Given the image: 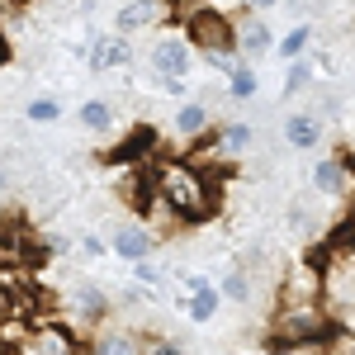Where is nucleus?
<instances>
[{
	"instance_id": "nucleus-1",
	"label": "nucleus",
	"mask_w": 355,
	"mask_h": 355,
	"mask_svg": "<svg viewBox=\"0 0 355 355\" xmlns=\"http://www.w3.org/2000/svg\"><path fill=\"white\" fill-rule=\"evenodd\" d=\"M185 38H190L214 67H223V71H227V53H237V24L223 15L218 5H199L190 15V24H185Z\"/></svg>"
},
{
	"instance_id": "nucleus-2",
	"label": "nucleus",
	"mask_w": 355,
	"mask_h": 355,
	"mask_svg": "<svg viewBox=\"0 0 355 355\" xmlns=\"http://www.w3.org/2000/svg\"><path fill=\"white\" fill-rule=\"evenodd\" d=\"M162 204L166 209H175L180 218H209L214 214V199H209V190H204V180H199V171H190V166H171L162 175Z\"/></svg>"
},
{
	"instance_id": "nucleus-3",
	"label": "nucleus",
	"mask_w": 355,
	"mask_h": 355,
	"mask_svg": "<svg viewBox=\"0 0 355 355\" xmlns=\"http://www.w3.org/2000/svg\"><path fill=\"white\" fill-rule=\"evenodd\" d=\"M152 67L166 90H185V76L194 71V48L185 38H157L152 43Z\"/></svg>"
},
{
	"instance_id": "nucleus-4",
	"label": "nucleus",
	"mask_w": 355,
	"mask_h": 355,
	"mask_svg": "<svg viewBox=\"0 0 355 355\" xmlns=\"http://www.w3.org/2000/svg\"><path fill=\"white\" fill-rule=\"evenodd\" d=\"M128 38L123 33H95L90 38V57H85V67H90V76H105V71H119V67H128Z\"/></svg>"
},
{
	"instance_id": "nucleus-5",
	"label": "nucleus",
	"mask_w": 355,
	"mask_h": 355,
	"mask_svg": "<svg viewBox=\"0 0 355 355\" xmlns=\"http://www.w3.org/2000/svg\"><path fill=\"white\" fill-rule=\"evenodd\" d=\"M275 331H279V336H294V341L322 336V313H318V303H284V313L275 318Z\"/></svg>"
},
{
	"instance_id": "nucleus-6",
	"label": "nucleus",
	"mask_w": 355,
	"mask_h": 355,
	"mask_svg": "<svg viewBox=\"0 0 355 355\" xmlns=\"http://www.w3.org/2000/svg\"><path fill=\"white\" fill-rule=\"evenodd\" d=\"M110 251L119 256V261H152V251H157V237H152L147 227L128 223V227H114Z\"/></svg>"
},
{
	"instance_id": "nucleus-7",
	"label": "nucleus",
	"mask_w": 355,
	"mask_h": 355,
	"mask_svg": "<svg viewBox=\"0 0 355 355\" xmlns=\"http://www.w3.org/2000/svg\"><path fill=\"white\" fill-rule=\"evenodd\" d=\"M270 48H275L270 24H266L261 15H242V19H237V53H242L246 62H256V57H266Z\"/></svg>"
},
{
	"instance_id": "nucleus-8",
	"label": "nucleus",
	"mask_w": 355,
	"mask_h": 355,
	"mask_svg": "<svg viewBox=\"0 0 355 355\" xmlns=\"http://www.w3.org/2000/svg\"><path fill=\"white\" fill-rule=\"evenodd\" d=\"M284 137H289L294 152H313V147L322 142V119H318L313 110L289 114V119H284Z\"/></svg>"
},
{
	"instance_id": "nucleus-9",
	"label": "nucleus",
	"mask_w": 355,
	"mask_h": 355,
	"mask_svg": "<svg viewBox=\"0 0 355 355\" xmlns=\"http://www.w3.org/2000/svg\"><path fill=\"white\" fill-rule=\"evenodd\" d=\"M185 313H190L194 322H214L218 318V308H223V294L209 284V279H190V294H185Z\"/></svg>"
},
{
	"instance_id": "nucleus-10",
	"label": "nucleus",
	"mask_w": 355,
	"mask_h": 355,
	"mask_svg": "<svg viewBox=\"0 0 355 355\" xmlns=\"http://www.w3.org/2000/svg\"><path fill=\"white\" fill-rule=\"evenodd\" d=\"M157 15H162V0H133V5L119 10V33H133V28L157 24Z\"/></svg>"
},
{
	"instance_id": "nucleus-11",
	"label": "nucleus",
	"mask_w": 355,
	"mask_h": 355,
	"mask_svg": "<svg viewBox=\"0 0 355 355\" xmlns=\"http://www.w3.org/2000/svg\"><path fill=\"white\" fill-rule=\"evenodd\" d=\"M313 190L318 194H327V199H336V194H346V166L341 162H318L313 166Z\"/></svg>"
},
{
	"instance_id": "nucleus-12",
	"label": "nucleus",
	"mask_w": 355,
	"mask_h": 355,
	"mask_svg": "<svg viewBox=\"0 0 355 355\" xmlns=\"http://www.w3.org/2000/svg\"><path fill=\"white\" fill-rule=\"evenodd\" d=\"M204 128H209V105L185 100V105L175 110V133H180V137H199Z\"/></svg>"
},
{
	"instance_id": "nucleus-13",
	"label": "nucleus",
	"mask_w": 355,
	"mask_h": 355,
	"mask_svg": "<svg viewBox=\"0 0 355 355\" xmlns=\"http://www.w3.org/2000/svg\"><path fill=\"white\" fill-rule=\"evenodd\" d=\"M71 308H76V318H85V322H100V318L110 313V303H105V294H100L95 284H81V289L71 294Z\"/></svg>"
},
{
	"instance_id": "nucleus-14",
	"label": "nucleus",
	"mask_w": 355,
	"mask_h": 355,
	"mask_svg": "<svg viewBox=\"0 0 355 355\" xmlns=\"http://www.w3.org/2000/svg\"><path fill=\"white\" fill-rule=\"evenodd\" d=\"M256 71H251V62H227V95L232 100H251L256 95Z\"/></svg>"
},
{
	"instance_id": "nucleus-15",
	"label": "nucleus",
	"mask_w": 355,
	"mask_h": 355,
	"mask_svg": "<svg viewBox=\"0 0 355 355\" xmlns=\"http://www.w3.org/2000/svg\"><path fill=\"white\" fill-rule=\"evenodd\" d=\"M76 119H81V128H90V133H110V128H114L110 100H85L81 110H76Z\"/></svg>"
},
{
	"instance_id": "nucleus-16",
	"label": "nucleus",
	"mask_w": 355,
	"mask_h": 355,
	"mask_svg": "<svg viewBox=\"0 0 355 355\" xmlns=\"http://www.w3.org/2000/svg\"><path fill=\"white\" fill-rule=\"evenodd\" d=\"M33 355H76V341H71L67 331L48 327V331H38V336H33Z\"/></svg>"
},
{
	"instance_id": "nucleus-17",
	"label": "nucleus",
	"mask_w": 355,
	"mask_h": 355,
	"mask_svg": "<svg viewBox=\"0 0 355 355\" xmlns=\"http://www.w3.org/2000/svg\"><path fill=\"white\" fill-rule=\"evenodd\" d=\"M218 294H223V303H246V299H251V275H246L242 266H232V270L223 275Z\"/></svg>"
},
{
	"instance_id": "nucleus-18",
	"label": "nucleus",
	"mask_w": 355,
	"mask_h": 355,
	"mask_svg": "<svg viewBox=\"0 0 355 355\" xmlns=\"http://www.w3.org/2000/svg\"><path fill=\"white\" fill-rule=\"evenodd\" d=\"M142 346H137L133 331H105V336H95V355H137Z\"/></svg>"
},
{
	"instance_id": "nucleus-19",
	"label": "nucleus",
	"mask_w": 355,
	"mask_h": 355,
	"mask_svg": "<svg viewBox=\"0 0 355 355\" xmlns=\"http://www.w3.org/2000/svg\"><path fill=\"white\" fill-rule=\"evenodd\" d=\"M246 147H251V128H246V123H227V128L218 133V152L223 157H242Z\"/></svg>"
},
{
	"instance_id": "nucleus-20",
	"label": "nucleus",
	"mask_w": 355,
	"mask_h": 355,
	"mask_svg": "<svg viewBox=\"0 0 355 355\" xmlns=\"http://www.w3.org/2000/svg\"><path fill=\"white\" fill-rule=\"evenodd\" d=\"M308 43H313V28H308V24H294L284 38H279V48H275V53L284 57V62H294V57H303V48H308Z\"/></svg>"
},
{
	"instance_id": "nucleus-21",
	"label": "nucleus",
	"mask_w": 355,
	"mask_h": 355,
	"mask_svg": "<svg viewBox=\"0 0 355 355\" xmlns=\"http://www.w3.org/2000/svg\"><path fill=\"white\" fill-rule=\"evenodd\" d=\"M28 123H57L62 119V100H53V95H38V100H28Z\"/></svg>"
},
{
	"instance_id": "nucleus-22",
	"label": "nucleus",
	"mask_w": 355,
	"mask_h": 355,
	"mask_svg": "<svg viewBox=\"0 0 355 355\" xmlns=\"http://www.w3.org/2000/svg\"><path fill=\"white\" fill-rule=\"evenodd\" d=\"M308 81H313V67H308L303 57H294V62H289V81H284V90L294 95V90H303Z\"/></svg>"
},
{
	"instance_id": "nucleus-23",
	"label": "nucleus",
	"mask_w": 355,
	"mask_h": 355,
	"mask_svg": "<svg viewBox=\"0 0 355 355\" xmlns=\"http://www.w3.org/2000/svg\"><path fill=\"white\" fill-rule=\"evenodd\" d=\"M137 355H185V351H180L175 341H147V346H142Z\"/></svg>"
},
{
	"instance_id": "nucleus-24",
	"label": "nucleus",
	"mask_w": 355,
	"mask_h": 355,
	"mask_svg": "<svg viewBox=\"0 0 355 355\" xmlns=\"http://www.w3.org/2000/svg\"><path fill=\"white\" fill-rule=\"evenodd\" d=\"M133 266H137V279H147V284H162L166 279L162 266H147V261H133Z\"/></svg>"
},
{
	"instance_id": "nucleus-25",
	"label": "nucleus",
	"mask_w": 355,
	"mask_h": 355,
	"mask_svg": "<svg viewBox=\"0 0 355 355\" xmlns=\"http://www.w3.org/2000/svg\"><path fill=\"white\" fill-rule=\"evenodd\" d=\"M242 5H251V10H270L275 0H242Z\"/></svg>"
},
{
	"instance_id": "nucleus-26",
	"label": "nucleus",
	"mask_w": 355,
	"mask_h": 355,
	"mask_svg": "<svg viewBox=\"0 0 355 355\" xmlns=\"http://www.w3.org/2000/svg\"><path fill=\"white\" fill-rule=\"evenodd\" d=\"M5 313H10V299H5V289H0V318H5Z\"/></svg>"
},
{
	"instance_id": "nucleus-27",
	"label": "nucleus",
	"mask_w": 355,
	"mask_h": 355,
	"mask_svg": "<svg viewBox=\"0 0 355 355\" xmlns=\"http://www.w3.org/2000/svg\"><path fill=\"white\" fill-rule=\"evenodd\" d=\"M5 185H10V175H5V166H0V194H5Z\"/></svg>"
},
{
	"instance_id": "nucleus-28",
	"label": "nucleus",
	"mask_w": 355,
	"mask_h": 355,
	"mask_svg": "<svg viewBox=\"0 0 355 355\" xmlns=\"http://www.w3.org/2000/svg\"><path fill=\"white\" fill-rule=\"evenodd\" d=\"M5 57H10V48H5V38H0V62H5Z\"/></svg>"
}]
</instances>
